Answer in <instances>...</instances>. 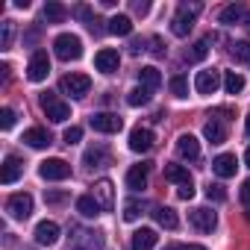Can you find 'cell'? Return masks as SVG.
<instances>
[{
    "instance_id": "obj_26",
    "label": "cell",
    "mask_w": 250,
    "mask_h": 250,
    "mask_svg": "<svg viewBox=\"0 0 250 250\" xmlns=\"http://www.w3.org/2000/svg\"><path fill=\"white\" fill-rule=\"evenodd\" d=\"M165 180H171L177 186H191V174L186 165H165Z\"/></svg>"
},
{
    "instance_id": "obj_11",
    "label": "cell",
    "mask_w": 250,
    "mask_h": 250,
    "mask_svg": "<svg viewBox=\"0 0 250 250\" xmlns=\"http://www.w3.org/2000/svg\"><path fill=\"white\" fill-rule=\"evenodd\" d=\"M118 65H121L118 50H112V47L97 50V56H94V68H97L100 74H115V71H118Z\"/></svg>"
},
{
    "instance_id": "obj_23",
    "label": "cell",
    "mask_w": 250,
    "mask_h": 250,
    "mask_svg": "<svg viewBox=\"0 0 250 250\" xmlns=\"http://www.w3.org/2000/svg\"><path fill=\"white\" fill-rule=\"evenodd\" d=\"M24 142H27L30 147H47L53 139H50V133H47L44 127H30V130L24 133Z\"/></svg>"
},
{
    "instance_id": "obj_29",
    "label": "cell",
    "mask_w": 250,
    "mask_h": 250,
    "mask_svg": "<svg viewBox=\"0 0 250 250\" xmlns=\"http://www.w3.org/2000/svg\"><path fill=\"white\" fill-rule=\"evenodd\" d=\"M112 36H130L133 33V21L127 18V15H115V18H109V27H106Z\"/></svg>"
},
{
    "instance_id": "obj_14",
    "label": "cell",
    "mask_w": 250,
    "mask_h": 250,
    "mask_svg": "<svg viewBox=\"0 0 250 250\" xmlns=\"http://www.w3.org/2000/svg\"><path fill=\"white\" fill-rule=\"evenodd\" d=\"M191 224L200 229V232H212L215 229V224H218V215L212 212V209H206V206H197V209H191Z\"/></svg>"
},
{
    "instance_id": "obj_9",
    "label": "cell",
    "mask_w": 250,
    "mask_h": 250,
    "mask_svg": "<svg viewBox=\"0 0 250 250\" xmlns=\"http://www.w3.org/2000/svg\"><path fill=\"white\" fill-rule=\"evenodd\" d=\"M39 174H42V180H68L71 177V165L65 159H44L39 165Z\"/></svg>"
},
{
    "instance_id": "obj_28",
    "label": "cell",
    "mask_w": 250,
    "mask_h": 250,
    "mask_svg": "<svg viewBox=\"0 0 250 250\" xmlns=\"http://www.w3.org/2000/svg\"><path fill=\"white\" fill-rule=\"evenodd\" d=\"M139 80H142V85L150 88V91H156V88L162 85V74H159V68H153V65L142 68V71H139Z\"/></svg>"
},
{
    "instance_id": "obj_24",
    "label": "cell",
    "mask_w": 250,
    "mask_h": 250,
    "mask_svg": "<svg viewBox=\"0 0 250 250\" xmlns=\"http://www.w3.org/2000/svg\"><path fill=\"white\" fill-rule=\"evenodd\" d=\"M83 162H85L88 168H100V165H106V162H109V150H106L103 145H97V147H88V150L83 153Z\"/></svg>"
},
{
    "instance_id": "obj_19",
    "label": "cell",
    "mask_w": 250,
    "mask_h": 250,
    "mask_svg": "<svg viewBox=\"0 0 250 250\" xmlns=\"http://www.w3.org/2000/svg\"><path fill=\"white\" fill-rule=\"evenodd\" d=\"M21 174H24L21 159H18V156H6V159H3V171H0V183H3V186H12Z\"/></svg>"
},
{
    "instance_id": "obj_43",
    "label": "cell",
    "mask_w": 250,
    "mask_h": 250,
    "mask_svg": "<svg viewBox=\"0 0 250 250\" xmlns=\"http://www.w3.org/2000/svg\"><path fill=\"white\" fill-rule=\"evenodd\" d=\"M150 44H153V47H150L153 56H165V50H162V39H150Z\"/></svg>"
},
{
    "instance_id": "obj_39",
    "label": "cell",
    "mask_w": 250,
    "mask_h": 250,
    "mask_svg": "<svg viewBox=\"0 0 250 250\" xmlns=\"http://www.w3.org/2000/svg\"><path fill=\"white\" fill-rule=\"evenodd\" d=\"M0 127H3V130H12L15 127V109H9V106L0 109Z\"/></svg>"
},
{
    "instance_id": "obj_16",
    "label": "cell",
    "mask_w": 250,
    "mask_h": 250,
    "mask_svg": "<svg viewBox=\"0 0 250 250\" xmlns=\"http://www.w3.org/2000/svg\"><path fill=\"white\" fill-rule=\"evenodd\" d=\"M235 168H238V159H235L232 153H221V156L212 159V171H215L218 177H224V180L235 177Z\"/></svg>"
},
{
    "instance_id": "obj_2",
    "label": "cell",
    "mask_w": 250,
    "mask_h": 250,
    "mask_svg": "<svg viewBox=\"0 0 250 250\" xmlns=\"http://www.w3.org/2000/svg\"><path fill=\"white\" fill-rule=\"evenodd\" d=\"M53 53H56L62 62H74V59L83 56V42H80L77 36H71V33H62V36H56V42H53Z\"/></svg>"
},
{
    "instance_id": "obj_32",
    "label": "cell",
    "mask_w": 250,
    "mask_h": 250,
    "mask_svg": "<svg viewBox=\"0 0 250 250\" xmlns=\"http://www.w3.org/2000/svg\"><path fill=\"white\" fill-rule=\"evenodd\" d=\"M12 39H15V21L3 18V21H0V47L9 50L12 47Z\"/></svg>"
},
{
    "instance_id": "obj_1",
    "label": "cell",
    "mask_w": 250,
    "mask_h": 250,
    "mask_svg": "<svg viewBox=\"0 0 250 250\" xmlns=\"http://www.w3.org/2000/svg\"><path fill=\"white\" fill-rule=\"evenodd\" d=\"M203 9V3H183L180 9H177V15H174V21H171V33L177 36V39H186L188 33H191V27H194V15Z\"/></svg>"
},
{
    "instance_id": "obj_35",
    "label": "cell",
    "mask_w": 250,
    "mask_h": 250,
    "mask_svg": "<svg viewBox=\"0 0 250 250\" xmlns=\"http://www.w3.org/2000/svg\"><path fill=\"white\" fill-rule=\"evenodd\" d=\"M127 103H130V106H145V103H150V88H145V85L133 88V91L127 94Z\"/></svg>"
},
{
    "instance_id": "obj_4",
    "label": "cell",
    "mask_w": 250,
    "mask_h": 250,
    "mask_svg": "<svg viewBox=\"0 0 250 250\" xmlns=\"http://www.w3.org/2000/svg\"><path fill=\"white\" fill-rule=\"evenodd\" d=\"M71 250H103V235L94 229H74Z\"/></svg>"
},
{
    "instance_id": "obj_17",
    "label": "cell",
    "mask_w": 250,
    "mask_h": 250,
    "mask_svg": "<svg viewBox=\"0 0 250 250\" xmlns=\"http://www.w3.org/2000/svg\"><path fill=\"white\" fill-rule=\"evenodd\" d=\"M147 174H150V165H147V162L133 165V168L127 171V188H133V191L147 188Z\"/></svg>"
},
{
    "instance_id": "obj_38",
    "label": "cell",
    "mask_w": 250,
    "mask_h": 250,
    "mask_svg": "<svg viewBox=\"0 0 250 250\" xmlns=\"http://www.w3.org/2000/svg\"><path fill=\"white\" fill-rule=\"evenodd\" d=\"M171 91H174V97H188V80L186 77H174L171 80Z\"/></svg>"
},
{
    "instance_id": "obj_25",
    "label": "cell",
    "mask_w": 250,
    "mask_h": 250,
    "mask_svg": "<svg viewBox=\"0 0 250 250\" xmlns=\"http://www.w3.org/2000/svg\"><path fill=\"white\" fill-rule=\"evenodd\" d=\"M153 218H156V224L165 227V229H177V224H180V218H177V212H174L171 206H156V209H153Z\"/></svg>"
},
{
    "instance_id": "obj_30",
    "label": "cell",
    "mask_w": 250,
    "mask_h": 250,
    "mask_svg": "<svg viewBox=\"0 0 250 250\" xmlns=\"http://www.w3.org/2000/svg\"><path fill=\"white\" fill-rule=\"evenodd\" d=\"M65 15H68V9H65L62 3H56V0H50V3L44 6V21H47V24H62Z\"/></svg>"
},
{
    "instance_id": "obj_18",
    "label": "cell",
    "mask_w": 250,
    "mask_h": 250,
    "mask_svg": "<svg viewBox=\"0 0 250 250\" xmlns=\"http://www.w3.org/2000/svg\"><path fill=\"white\" fill-rule=\"evenodd\" d=\"M156 229H150V227H142V229H136L133 232V241H130V247L133 250H153L156 247Z\"/></svg>"
},
{
    "instance_id": "obj_31",
    "label": "cell",
    "mask_w": 250,
    "mask_h": 250,
    "mask_svg": "<svg viewBox=\"0 0 250 250\" xmlns=\"http://www.w3.org/2000/svg\"><path fill=\"white\" fill-rule=\"evenodd\" d=\"M224 91L227 94H241L244 91V77L235 74V71H227L224 74Z\"/></svg>"
},
{
    "instance_id": "obj_13",
    "label": "cell",
    "mask_w": 250,
    "mask_h": 250,
    "mask_svg": "<svg viewBox=\"0 0 250 250\" xmlns=\"http://www.w3.org/2000/svg\"><path fill=\"white\" fill-rule=\"evenodd\" d=\"M91 197L100 203V209H103V212H109V209L115 206V188H112V183H109V180H97V183H94Z\"/></svg>"
},
{
    "instance_id": "obj_47",
    "label": "cell",
    "mask_w": 250,
    "mask_h": 250,
    "mask_svg": "<svg viewBox=\"0 0 250 250\" xmlns=\"http://www.w3.org/2000/svg\"><path fill=\"white\" fill-rule=\"evenodd\" d=\"M183 250H206V247H200V244H183Z\"/></svg>"
},
{
    "instance_id": "obj_22",
    "label": "cell",
    "mask_w": 250,
    "mask_h": 250,
    "mask_svg": "<svg viewBox=\"0 0 250 250\" xmlns=\"http://www.w3.org/2000/svg\"><path fill=\"white\" fill-rule=\"evenodd\" d=\"M244 15H247V9H244L241 3H229V6H224V9H221L218 21H221V24H227V27H232V24H241V21H244Z\"/></svg>"
},
{
    "instance_id": "obj_52",
    "label": "cell",
    "mask_w": 250,
    "mask_h": 250,
    "mask_svg": "<svg viewBox=\"0 0 250 250\" xmlns=\"http://www.w3.org/2000/svg\"><path fill=\"white\" fill-rule=\"evenodd\" d=\"M247 221H250V209H247Z\"/></svg>"
},
{
    "instance_id": "obj_3",
    "label": "cell",
    "mask_w": 250,
    "mask_h": 250,
    "mask_svg": "<svg viewBox=\"0 0 250 250\" xmlns=\"http://www.w3.org/2000/svg\"><path fill=\"white\" fill-rule=\"evenodd\" d=\"M39 103H42L44 115H47V118H50L53 124H62V121H68V118H71V106H68V103H65L62 97H56L53 91H44Z\"/></svg>"
},
{
    "instance_id": "obj_42",
    "label": "cell",
    "mask_w": 250,
    "mask_h": 250,
    "mask_svg": "<svg viewBox=\"0 0 250 250\" xmlns=\"http://www.w3.org/2000/svg\"><path fill=\"white\" fill-rule=\"evenodd\" d=\"M177 194H180L183 200H191V197H194V183H191V186H180V191H177Z\"/></svg>"
},
{
    "instance_id": "obj_36",
    "label": "cell",
    "mask_w": 250,
    "mask_h": 250,
    "mask_svg": "<svg viewBox=\"0 0 250 250\" xmlns=\"http://www.w3.org/2000/svg\"><path fill=\"white\" fill-rule=\"evenodd\" d=\"M145 206L139 203V200H127V203H124V221H139L145 212H142Z\"/></svg>"
},
{
    "instance_id": "obj_44",
    "label": "cell",
    "mask_w": 250,
    "mask_h": 250,
    "mask_svg": "<svg viewBox=\"0 0 250 250\" xmlns=\"http://www.w3.org/2000/svg\"><path fill=\"white\" fill-rule=\"evenodd\" d=\"M133 12L136 15H147L150 12V3H133Z\"/></svg>"
},
{
    "instance_id": "obj_41",
    "label": "cell",
    "mask_w": 250,
    "mask_h": 250,
    "mask_svg": "<svg viewBox=\"0 0 250 250\" xmlns=\"http://www.w3.org/2000/svg\"><path fill=\"white\" fill-rule=\"evenodd\" d=\"M241 203L250 209V180H244V183H241Z\"/></svg>"
},
{
    "instance_id": "obj_48",
    "label": "cell",
    "mask_w": 250,
    "mask_h": 250,
    "mask_svg": "<svg viewBox=\"0 0 250 250\" xmlns=\"http://www.w3.org/2000/svg\"><path fill=\"white\" fill-rule=\"evenodd\" d=\"M244 130H247V136H250V115L244 118Z\"/></svg>"
},
{
    "instance_id": "obj_6",
    "label": "cell",
    "mask_w": 250,
    "mask_h": 250,
    "mask_svg": "<svg viewBox=\"0 0 250 250\" xmlns=\"http://www.w3.org/2000/svg\"><path fill=\"white\" fill-rule=\"evenodd\" d=\"M6 212H9L12 218H18V221H27V218L33 215V197H30L27 191L12 194V197L6 200Z\"/></svg>"
},
{
    "instance_id": "obj_45",
    "label": "cell",
    "mask_w": 250,
    "mask_h": 250,
    "mask_svg": "<svg viewBox=\"0 0 250 250\" xmlns=\"http://www.w3.org/2000/svg\"><path fill=\"white\" fill-rule=\"evenodd\" d=\"M65 200V191H50L47 194V203H62Z\"/></svg>"
},
{
    "instance_id": "obj_20",
    "label": "cell",
    "mask_w": 250,
    "mask_h": 250,
    "mask_svg": "<svg viewBox=\"0 0 250 250\" xmlns=\"http://www.w3.org/2000/svg\"><path fill=\"white\" fill-rule=\"evenodd\" d=\"M203 136H206L212 145H224V142H227V124H224V118H212V121H206Z\"/></svg>"
},
{
    "instance_id": "obj_10",
    "label": "cell",
    "mask_w": 250,
    "mask_h": 250,
    "mask_svg": "<svg viewBox=\"0 0 250 250\" xmlns=\"http://www.w3.org/2000/svg\"><path fill=\"white\" fill-rule=\"evenodd\" d=\"M121 127H124V121L118 115H112V112L91 115V130H97V133H121Z\"/></svg>"
},
{
    "instance_id": "obj_27",
    "label": "cell",
    "mask_w": 250,
    "mask_h": 250,
    "mask_svg": "<svg viewBox=\"0 0 250 250\" xmlns=\"http://www.w3.org/2000/svg\"><path fill=\"white\" fill-rule=\"evenodd\" d=\"M77 212H80L83 218H97L103 209H100V203H97L91 194H83V197H77Z\"/></svg>"
},
{
    "instance_id": "obj_51",
    "label": "cell",
    "mask_w": 250,
    "mask_h": 250,
    "mask_svg": "<svg viewBox=\"0 0 250 250\" xmlns=\"http://www.w3.org/2000/svg\"><path fill=\"white\" fill-rule=\"evenodd\" d=\"M244 24H247V27H250V9H247V15H244Z\"/></svg>"
},
{
    "instance_id": "obj_15",
    "label": "cell",
    "mask_w": 250,
    "mask_h": 250,
    "mask_svg": "<svg viewBox=\"0 0 250 250\" xmlns=\"http://www.w3.org/2000/svg\"><path fill=\"white\" fill-rule=\"evenodd\" d=\"M177 150H180L183 159H191V162L200 159V142H197L191 133H183V136L177 139Z\"/></svg>"
},
{
    "instance_id": "obj_7",
    "label": "cell",
    "mask_w": 250,
    "mask_h": 250,
    "mask_svg": "<svg viewBox=\"0 0 250 250\" xmlns=\"http://www.w3.org/2000/svg\"><path fill=\"white\" fill-rule=\"evenodd\" d=\"M47 74H50V59H47V53H44V50H36V53L30 56L27 77H30L33 83H42V80H47Z\"/></svg>"
},
{
    "instance_id": "obj_50",
    "label": "cell",
    "mask_w": 250,
    "mask_h": 250,
    "mask_svg": "<svg viewBox=\"0 0 250 250\" xmlns=\"http://www.w3.org/2000/svg\"><path fill=\"white\" fill-rule=\"evenodd\" d=\"M244 162H247V168H250V147H247V153H244Z\"/></svg>"
},
{
    "instance_id": "obj_40",
    "label": "cell",
    "mask_w": 250,
    "mask_h": 250,
    "mask_svg": "<svg viewBox=\"0 0 250 250\" xmlns=\"http://www.w3.org/2000/svg\"><path fill=\"white\" fill-rule=\"evenodd\" d=\"M80 139H83V130H80V127H68V130L62 133V142H65V145H77Z\"/></svg>"
},
{
    "instance_id": "obj_21",
    "label": "cell",
    "mask_w": 250,
    "mask_h": 250,
    "mask_svg": "<svg viewBox=\"0 0 250 250\" xmlns=\"http://www.w3.org/2000/svg\"><path fill=\"white\" fill-rule=\"evenodd\" d=\"M36 241L39 244H56L59 241V224L56 221H42L39 227H36Z\"/></svg>"
},
{
    "instance_id": "obj_5",
    "label": "cell",
    "mask_w": 250,
    "mask_h": 250,
    "mask_svg": "<svg viewBox=\"0 0 250 250\" xmlns=\"http://www.w3.org/2000/svg\"><path fill=\"white\" fill-rule=\"evenodd\" d=\"M221 71H215V68H206V71H197V77H194V88H197V94H215L218 88H221Z\"/></svg>"
},
{
    "instance_id": "obj_33",
    "label": "cell",
    "mask_w": 250,
    "mask_h": 250,
    "mask_svg": "<svg viewBox=\"0 0 250 250\" xmlns=\"http://www.w3.org/2000/svg\"><path fill=\"white\" fill-rule=\"evenodd\" d=\"M206 56H209V39L194 42V44H191V50L186 53V59H188V62H203Z\"/></svg>"
},
{
    "instance_id": "obj_46",
    "label": "cell",
    "mask_w": 250,
    "mask_h": 250,
    "mask_svg": "<svg viewBox=\"0 0 250 250\" xmlns=\"http://www.w3.org/2000/svg\"><path fill=\"white\" fill-rule=\"evenodd\" d=\"M142 50H145V47H142V42H139V39H136V42H133V44H130V53H142Z\"/></svg>"
},
{
    "instance_id": "obj_12",
    "label": "cell",
    "mask_w": 250,
    "mask_h": 250,
    "mask_svg": "<svg viewBox=\"0 0 250 250\" xmlns=\"http://www.w3.org/2000/svg\"><path fill=\"white\" fill-rule=\"evenodd\" d=\"M153 142H156V136H153V130H147V127H136V130L130 133V150H136V153L150 150Z\"/></svg>"
},
{
    "instance_id": "obj_34",
    "label": "cell",
    "mask_w": 250,
    "mask_h": 250,
    "mask_svg": "<svg viewBox=\"0 0 250 250\" xmlns=\"http://www.w3.org/2000/svg\"><path fill=\"white\" fill-rule=\"evenodd\" d=\"M229 53H232L235 62H241V65L250 68V42H235V44L229 47Z\"/></svg>"
},
{
    "instance_id": "obj_49",
    "label": "cell",
    "mask_w": 250,
    "mask_h": 250,
    "mask_svg": "<svg viewBox=\"0 0 250 250\" xmlns=\"http://www.w3.org/2000/svg\"><path fill=\"white\" fill-rule=\"evenodd\" d=\"M165 250H183V244H168Z\"/></svg>"
},
{
    "instance_id": "obj_8",
    "label": "cell",
    "mask_w": 250,
    "mask_h": 250,
    "mask_svg": "<svg viewBox=\"0 0 250 250\" xmlns=\"http://www.w3.org/2000/svg\"><path fill=\"white\" fill-rule=\"evenodd\" d=\"M88 88H91V80L85 74H65L62 77V91L71 97H85Z\"/></svg>"
},
{
    "instance_id": "obj_37",
    "label": "cell",
    "mask_w": 250,
    "mask_h": 250,
    "mask_svg": "<svg viewBox=\"0 0 250 250\" xmlns=\"http://www.w3.org/2000/svg\"><path fill=\"white\" fill-rule=\"evenodd\" d=\"M206 197L215 200V203H224V200H227V191H224L221 183H209V186H206Z\"/></svg>"
}]
</instances>
